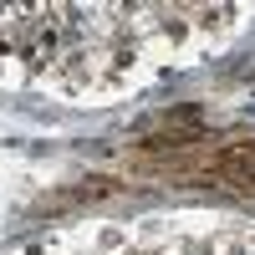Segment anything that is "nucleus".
Wrapping results in <instances>:
<instances>
[{
    "mask_svg": "<svg viewBox=\"0 0 255 255\" xmlns=\"http://www.w3.org/2000/svg\"><path fill=\"white\" fill-rule=\"evenodd\" d=\"M143 174L179 179V184H215L230 194H255V138H204L174 153H138Z\"/></svg>",
    "mask_w": 255,
    "mask_h": 255,
    "instance_id": "f257e3e1",
    "label": "nucleus"
}]
</instances>
